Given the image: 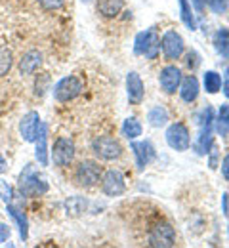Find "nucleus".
Masks as SVG:
<instances>
[{"label":"nucleus","instance_id":"nucleus-1","mask_svg":"<svg viewBox=\"0 0 229 248\" xmlns=\"http://www.w3.org/2000/svg\"><path fill=\"white\" fill-rule=\"evenodd\" d=\"M17 191L23 197L36 199V197H42V195H46L50 191V184L38 172V168L34 164H25L21 174H19V180H17Z\"/></svg>","mask_w":229,"mask_h":248},{"label":"nucleus","instance_id":"nucleus-2","mask_svg":"<svg viewBox=\"0 0 229 248\" xmlns=\"http://www.w3.org/2000/svg\"><path fill=\"white\" fill-rule=\"evenodd\" d=\"M82 90H84V82L75 75H67L54 84L52 95L58 103H69V101L76 99L82 93Z\"/></svg>","mask_w":229,"mask_h":248},{"label":"nucleus","instance_id":"nucleus-3","mask_svg":"<svg viewBox=\"0 0 229 248\" xmlns=\"http://www.w3.org/2000/svg\"><path fill=\"white\" fill-rule=\"evenodd\" d=\"M198 126H200V132L197 138L195 149L198 155H208L212 147V130H214V109L212 107H204L200 111Z\"/></svg>","mask_w":229,"mask_h":248},{"label":"nucleus","instance_id":"nucleus-4","mask_svg":"<svg viewBox=\"0 0 229 248\" xmlns=\"http://www.w3.org/2000/svg\"><path fill=\"white\" fill-rule=\"evenodd\" d=\"M159 50H161V38H159L155 29H147V31L139 32L136 36L134 52L137 56H145L147 60H155L159 56Z\"/></svg>","mask_w":229,"mask_h":248},{"label":"nucleus","instance_id":"nucleus-5","mask_svg":"<svg viewBox=\"0 0 229 248\" xmlns=\"http://www.w3.org/2000/svg\"><path fill=\"white\" fill-rule=\"evenodd\" d=\"M103 176V168L96 160H82L75 168V182L80 187H94Z\"/></svg>","mask_w":229,"mask_h":248},{"label":"nucleus","instance_id":"nucleus-6","mask_svg":"<svg viewBox=\"0 0 229 248\" xmlns=\"http://www.w3.org/2000/svg\"><path fill=\"white\" fill-rule=\"evenodd\" d=\"M76 153V147H75V141L71 138L65 136H60L54 145H52V151H50V160L54 162V166H60V168H65L73 162Z\"/></svg>","mask_w":229,"mask_h":248},{"label":"nucleus","instance_id":"nucleus-7","mask_svg":"<svg viewBox=\"0 0 229 248\" xmlns=\"http://www.w3.org/2000/svg\"><path fill=\"white\" fill-rule=\"evenodd\" d=\"M92 151L99 160H117L122 155V145L111 136H98L92 141Z\"/></svg>","mask_w":229,"mask_h":248},{"label":"nucleus","instance_id":"nucleus-8","mask_svg":"<svg viewBox=\"0 0 229 248\" xmlns=\"http://www.w3.org/2000/svg\"><path fill=\"white\" fill-rule=\"evenodd\" d=\"M166 143L174 149V151H187L191 145V138H189V128L183 123H174L168 126L166 130Z\"/></svg>","mask_w":229,"mask_h":248},{"label":"nucleus","instance_id":"nucleus-9","mask_svg":"<svg viewBox=\"0 0 229 248\" xmlns=\"http://www.w3.org/2000/svg\"><path fill=\"white\" fill-rule=\"evenodd\" d=\"M101 191L107 195V197H119L126 191V180H124V174L117 168H111L107 172H103L101 176Z\"/></svg>","mask_w":229,"mask_h":248},{"label":"nucleus","instance_id":"nucleus-10","mask_svg":"<svg viewBox=\"0 0 229 248\" xmlns=\"http://www.w3.org/2000/svg\"><path fill=\"white\" fill-rule=\"evenodd\" d=\"M149 245L155 248H170L176 245V231L170 223H157L149 233Z\"/></svg>","mask_w":229,"mask_h":248},{"label":"nucleus","instance_id":"nucleus-11","mask_svg":"<svg viewBox=\"0 0 229 248\" xmlns=\"http://www.w3.org/2000/svg\"><path fill=\"white\" fill-rule=\"evenodd\" d=\"M161 48L166 60H180L183 50H185V42L182 38V34L176 31H166L161 38Z\"/></svg>","mask_w":229,"mask_h":248},{"label":"nucleus","instance_id":"nucleus-12","mask_svg":"<svg viewBox=\"0 0 229 248\" xmlns=\"http://www.w3.org/2000/svg\"><path fill=\"white\" fill-rule=\"evenodd\" d=\"M40 115L36 111H29L23 115V119L19 121V134L23 138V141L27 143H34L36 136H38V128H40Z\"/></svg>","mask_w":229,"mask_h":248},{"label":"nucleus","instance_id":"nucleus-13","mask_svg":"<svg viewBox=\"0 0 229 248\" xmlns=\"http://www.w3.org/2000/svg\"><path fill=\"white\" fill-rule=\"evenodd\" d=\"M34 158L38 166L50 164V151H48V126L42 123L38 128V136L34 140Z\"/></svg>","mask_w":229,"mask_h":248},{"label":"nucleus","instance_id":"nucleus-14","mask_svg":"<svg viewBox=\"0 0 229 248\" xmlns=\"http://www.w3.org/2000/svg\"><path fill=\"white\" fill-rule=\"evenodd\" d=\"M159 82H161V88L166 93H174L180 88L182 71L176 65H166L163 71H161V75H159Z\"/></svg>","mask_w":229,"mask_h":248},{"label":"nucleus","instance_id":"nucleus-15","mask_svg":"<svg viewBox=\"0 0 229 248\" xmlns=\"http://www.w3.org/2000/svg\"><path fill=\"white\" fill-rule=\"evenodd\" d=\"M126 93H128L130 103H134V105L141 103V99H143V93H145L143 80L136 71H130L128 77H126Z\"/></svg>","mask_w":229,"mask_h":248},{"label":"nucleus","instance_id":"nucleus-16","mask_svg":"<svg viewBox=\"0 0 229 248\" xmlns=\"http://www.w3.org/2000/svg\"><path fill=\"white\" fill-rule=\"evenodd\" d=\"M132 151H134L139 170H143L155 158V147L151 145V141H136V143H132Z\"/></svg>","mask_w":229,"mask_h":248},{"label":"nucleus","instance_id":"nucleus-17","mask_svg":"<svg viewBox=\"0 0 229 248\" xmlns=\"http://www.w3.org/2000/svg\"><path fill=\"white\" fill-rule=\"evenodd\" d=\"M42 65V54L38 50H29L19 60V73L21 75H34Z\"/></svg>","mask_w":229,"mask_h":248},{"label":"nucleus","instance_id":"nucleus-18","mask_svg":"<svg viewBox=\"0 0 229 248\" xmlns=\"http://www.w3.org/2000/svg\"><path fill=\"white\" fill-rule=\"evenodd\" d=\"M6 212H8V216L15 221V225H17V229H19L21 241H27V239H29V219H27V216H25L17 206H14L12 202L6 204Z\"/></svg>","mask_w":229,"mask_h":248},{"label":"nucleus","instance_id":"nucleus-19","mask_svg":"<svg viewBox=\"0 0 229 248\" xmlns=\"http://www.w3.org/2000/svg\"><path fill=\"white\" fill-rule=\"evenodd\" d=\"M198 92H200V86H198L197 77L189 75V77L182 78V82H180V95H182V99L185 103H193L198 97Z\"/></svg>","mask_w":229,"mask_h":248},{"label":"nucleus","instance_id":"nucleus-20","mask_svg":"<svg viewBox=\"0 0 229 248\" xmlns=\"http://www.w3.org/2000/svg\"><path fill=\"white\" fill-rule=\"evenodd\" d=\"M98 12L103 17H117L122 8H124V0H98Z\"/></svg>","mask_w":229,"mask_h":248},{"label":"nucleus","instance_id":"nucleus-21","mask_svg":"<svg viewBox=\"0 0 229 248\" xmlns=\"http://www.w3.org/2000/svg\"><path fill=\"white\" fill-rule=\"evenodd\" d=\"M214 48L216 52L229 60V29L228 27H220L218 31L214 32Z\"/></svg>","mask_w":229,"mask_h":248},{"label":"nucleus","instance_id":"nucleus-22","mask_svg":"<svg viewBox=\"0 0 229 248\" xmlns=\"http://www.w3.org/2000/svg\"><path fill=\"white\" fill-rule=\"evenodd\" d=\"M214 128L222 138L229 134V103H224L218 109V115L214 117Z\"/></svg>","mask_w":229,"mask_h":248},{"label":"nucleus","instance_id":"nucleus-23","mask_svg":"<svg viewBox=\"0 0 229 248\" xmlns=\"http://www.w3.org/2000/svg\"><path fill=\"white\" fill-rule=\"evenodd\" d=\"M63 206H65L67 216H80V214L86 212L88 201H86L84 197H69Z\"/></svg>","mask_w":229,"mask_h":248},{"label":"nucleus","instance_id":"nucleus-24","mask_svg":"<svg viewBox=\"0 0 229 248\" xmlns=\"http://www.w3.org/2000/svg\"><path fill=\"white\" fill-rule=\"evenodd\" d=\"M178 2H180V16H182L183 25L189 31H195L197 21H195V14H193V8H191V2L189 0H178Z\"/></svg>","mask_w":229,"mask_h":248},{"label":"nucleus","instance_id":"nucleus-25","mask_svg":"<svg viewBox=\"0 0 229 248\" xmlns=\"http://www.w3.org/2000/svg\"><path fill=\"white\" fill-rule=\"evenodd\" d=\"M147 121H149V124H151L153 128H161V126H164V124L170 121V117H168V111L164 109L163 105H157V107L149 109Z\"/></svg>","mask_w":229,"mask_h":248},{"label":"nucleus","instance_id":"nucleus-26","mask_svg":"<svg viewBox=\"0 0 229 248\" xmlns=\"http://www.w3.org/2000/svg\"><path fill=\"white\" fill-rule=\"evenodd\" d=\"M141 132H143V126H141V123H139L136 117H128V119L122 123V136L128 138V140L139 138Z\"/></svg>","mask_w":229,"mask_h":248},{"label":"nucleus","instance_id":"nucleus-27","mask_svg":"<svg viewBox=\"0 0 229 248\" xmlns=\"http://www.w3.org/2000/svg\"><path fill=\"white\" fill-rule=\"evenodd\" d=\"M202 82H204V90L208 93H218L222 90V77L216 71H206Z\"/></svg>","mask_w":229,"mask_h":248},{"label":"nucleus","instance_id":"nucleus-28","mask_svg":"<svg viewBox=\"0 0 229 248\" xmlns=\"http://www.w3.org/2000/svg\"><path fill=\"white\" fill-rule=\"evenodd\" d=\"M12 67H14V56H12V50H10V48H6V46H0V77L8 75Z\"/></svg>","mask_w":229,"mask_h":248},{"label":"nucleus","instance_id":"nucleus-29","mask_svg":"<svg viewBox=\"0 0 229 248\" xmlns=\"http://www.w3.org/2000/svg\"><path fill=\"white\" fill-rule=\"evenodd\" d=\"M14 193H15L14 186H10V184H8L4 178H0V199H2L6 204L14 201Z\"/></svg>","mask_w":229,"mask_h":248},{"label":"nucleus","instance_id":"nucleus-30","mask_svg":"<svg viewBox=\"0 0 229 248\" xmlns=\"http://www.w3.org/2000/svg\"><path fill=\"white\" fill-rule=\"evenodd\" d=\"M204 2H206L208 8H210L214 14H218V16L226 14L229 8V0H204Z\"/></svg>","mask_w":229,"mask_h":248},{"label":"nucleus","instance_id":"nucleus-31","mask_svg":"<svg viewBox=\"0 0 229 248\" xmlns=\"http://www.w3.org/2000/svg\"><path fill=\"white\" fill-rule=\"evenodd\" d=\"M38 4H40L44 10H48V12H56V10L63 8L65 0H38Z\"/></svg>","mask_w":229,"mask_h":248},{"label":"nucleus","instance_id":"nucleus-32","mask_svg":"<svg viewBox=\"0 0 229 248\" xmlns=\"http://www.w3.org/2000/svg\"><path fill=\"white\" fill-rule=\"evenodd\" d=\"M10 235H12V229H10V225H8V223H0V245L8 243Z\"/></svg>","mask_w":229,"mask_h":248},{"label":"nucleus","instance_id":"nucleus-33","mask_svg":"<svg viewBox=\"0 0 229 248\" xmlns=\"http://www.w3.org/2000/svg\"><path fill=\"white\" fill-rule=\"evenodd\" d=\"M198 63H200V60H198V54H197V52H189V54H187V65H189L191 69H195Z\"/></svg>","mask_w":229,"mask_h":248},{"label":"nucleus","instance_id":"nucleus-34","mask_svg":"<svg viewBox=\"0 0 229 248\" xmlns=\"http://www.w3.org/2000/svg\"><path fill=\"white\" fill-rule=\"evenodd\" d=\"M222 86H224L226 97H229V67L226 69V73H224V82H222Z\"/></svg>","mask_w":229,"mask_h":248},{"label":"nucleus","instance_id":"nucleus-35","mask_svg":"<svg viewBox=\"0 0 229 248\" xmlns=\"http://www.w3.org/2000/svg\"><path fill=\"white\" fill-rule=\"evenodd\" d=\"M222 174H224V178L229 182V155L224 158V162H222Z\"/></svg>","mask_w":229,"mask_h":248},{"label":"nucleus","instance_id":"nucleus-36","mask_svg":"<svg viewBox=\"0 0 229 248\" xmlns=\"http://www.w3.org/2000/svg\"><path fill=\"white\" fill-rule=\"evenodd\" d=\"M210 151H212V156H210V168H216L218 164H216V160H218V153H216V147H210Z\"/></svg>","mask_w":229,"mask_h":248},{"label":"nucleus","instance_id":"nucleus-37","mask_svg":"<svg viewBox=\"0 0 229 248\" xmlns=\"http://www.w3.org/2000/svg\"><path fill=\"white\" fill-rule=\"evenodd\" d=\"M191 4L195 6L198 14H202V12H204V0H191Z\"/></svg>","mask_w":229,"mask_h":248},{"label":"nucleus","instance_id":"nucleus-38","mask_svg":"<svg viewBox=\"0 0 229 248\" xmlns=\"http://www.w3.org/2000/svg\"><path fill=\"white\" fill-rule=\"evenodd\" d=\"M8 170V162H6V158L2 156V153H0V174H4Z\"/></svg>","mask_w":229,"mask_h":248},{"label":"nucleus","instance_id":"nucleus-39","mask_svg":"<svg viewBox=\"0 0 229 248\" xmlns=\"http://www.w3.org/2000/svg\"><path fill=\"white\" fill-rule=\"evenodd\" d=\"M224 214H228V193L224 195Z\"/></svg>","mask_w":229,"mask_h":248},{"label":"nucleus","instance_id":"nucleus-40","mask_svg":"<svg viewBox=\"0 0 229 248\" xmlns=\"http://www.w3.org/2000/svg\"><path fill=\"white\" fill-rule=\"evenodd\" d=\"M82 2H92V0H82Z\"/></svg>","mask_w":229,"mask_h":248}]
</instances>
